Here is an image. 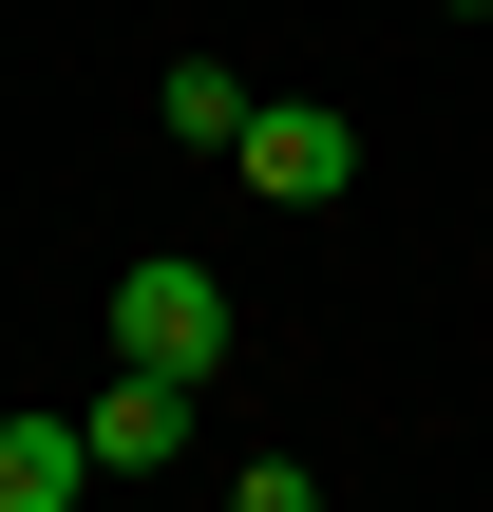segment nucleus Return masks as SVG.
I'll return each instance as SVG.
<instances>
[{"label":"nucleus","instance_id":"6","mask_svg":"<svg viewBox=\"0 0 493 512\" xmlns=\"http://www.w3.org/2000/svg\"><path fill=\"white\" fill-rule=\"evenodd\" d=\"M228 512H323V475H304V456H247V475H228Z\"/></svg>","mask_w":493,"mask_h":512},{"label":"nucleus","instance_id":"5","mask_svg":"<svg viewBox=\"0 0 493 512\" xmlns=\"http://www.w3.org/2000/svg\"><path fill=\"white\" fill-rule=\"evenodd\" d=\"M152 114H171L190 152H228V133H247V76H228V57H171V76H152Z\"/></svg>","mask_w":493,"mask_h":512},{"label":"nucleus","instance_id":"1","mask_svg":"<svg viewBox=\"0 0 493 512\" xmlns=\"http://www.w3.org/2000/svg\"><path fill=\"white\" fill-rule=\"evenodd\" d=\"M228 342H247L228 266H190V247H133V266H114V361H152V380H228Z\"/></svg>","mask_w":493,"mask_h":512},{"label":"nucleus","instance_id":"4","mask_svg":"<svg viewBox=\"0 0 493 512\" xmlns=\"http://www.w3.org/2000/svg\"><path fill=\"white\" fill-rule=\"evenodd\" d=\"M95 494V437L76 418H0V512H76Z\"/></svg>","mask_w":493,"mask_h":512},{"label":"nucleus","instance_id":"2","mask_svg":"<svg viewBox=\"0 0 493 512\" xmlns=\"http://www.w3.org/2000/svg\"><path fill=\"white\" fill-rule=\"evenodd\" d=\"M228 171H247L266 209H342V190H361V114H323V95H247Z\"/></svg>","mask_w":493,"mask_h":512},{"label":"nucleus","instance_id":"3","mask_svg":"<svg viewBox=\"0 0 493 512\" xmlns=\"http://www.w3.org/2000/svg\"><path fill=\"white\" fill-rule=\"evenodd\" d=\"M76 437H95V475H171V456H190V380H152V361H114V380L76 399Z\"/></svg>","mask_w":493,"mask_h":512},{"label":"nucleus","instance_id":"7","mask_svg":"<svg viewBox=\"0 0 493 512\" xmlns=\"http://www.w3.org/2000/svg\"><path fill=\"white\" fill-rule=\"evenodd\" d=\"M456 19H493V0H456Z\"/></svg>","mask_w":493,"mask_h":512}]
</instances>
